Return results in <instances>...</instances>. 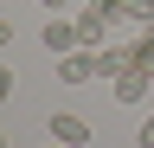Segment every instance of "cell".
Returning a JSON list of instances; mask_svg holds the SVG:
<instances>
[{
  "instance_id": "12",
  "label": "cell",
  "mask_w": 154,
  "mask_h": 148,
  "mask_svg": "<svg viewBox=\"0 0 154 148\" xmlns=\"http://www.w3.org/2000/svg\"><path fill=\"white\" fill-rule=\"evenodd\" d=\"M0 148H7V135H0Z\"/></svg>"
},
{
  "instance_id": "2",
  "label": "cell",
  "mask_w": 154,
  "mask_h": 148,
  "mask_svg": "<svg viewBox=\"0 0 154 148\" xmlns=\"http://www.w3.org/2000/svg\"><path fill=\"white\" fill-rule=\"evenodd\" d=\"M109 13L103 7H84V13H77V45H84V52H103V39H109Z\"/></svg>"
},
{
  "instance_id": "11",
  "label": "cell",
  "mask_w": 154,
  "mask_h": 148,
  "mask_svg": "<svg viewBox=\"0 0 154 148\" xmlns=\"http://www.w3.org/2000/svg\"><path fill=\"white\" fill-rule=\"evenodd\" d=\"M7 39H13V26H7V20H0V45H7Z\"/></svg>"
},
{
  "instance_id": "5",
  "label": "cell",
  "mask_w": 154,
  "mask_h": 148,
  "mask_svg": "<svg viewBox=\"0 0 154 148\" xmlns=\"http://www.w3.org/2000/svg\"><path fill=\"white\" fill-rule=\"evenodd\" d=\"M58 77H64V84H90L96 77V52H84V45L64 52V58H58Z\"/></svg>"
},
{
  "instance_id": "10",
  "label": "cell",
  "mask_w": 154,
  "mask_h": 148,
  "mask_svg": "<svg viewBox=\"0 0 154 148\" xmlns=\"http://www.w3.org/2000/svg\"><path fill=\"white\" fill-rule=\"evenodd\" d=\"M38 7H45V13H58V7H64V0H38Z\"/></svg>"
},
{
  "instance_id": "9",
  "label": "cell",
  "mask_w": 154,
  "mask_h": 148,
  "mask_svg": "<svg viewBox=\"0 0 154 148\" xmlns=\"http://www.w3.org/2000/svg\"><path fill=\"white\" fill-rule=\"evenodd\" d=\"M7 97H13V71L0 65V103H7Z\"/></svg>"
},
{
  "instance_id": "6",
  "label": "cell",
  "mask_w": 154,
  "mask_h": 148,
  "mask_svg": "<svg viewBox=\"0 0 154 148\" xmlns=\"http://www.w3.org/2000/svg\"><path fill=\"white\" fill-rule=\"evenodd\" d=\"M122 65H135V58H128V45H103V52H96V77H116Z\"/></svg>"
},
{
  "instance_id": "3",
  "label": "cell",
  "mask_w": 154,
  "mask_h": 148,
  "mask_svg": "<svg viewBox=\"0 0 154 148\" xmlns=\"http://www.w3.org/2000/svg\"><path fill=\"white\" fill-rule=\"evenodd\" d=\"M51 142H64V148H90V122L71 116V109H58V116H51Z\"/></svg>"
},
{
  "instance_id": "4",
  "label": "cell",
  "mask_w": 154,
  "mask_h": 148,
  "mask_svg": "<svg viewBox=\"0 0 154 148\" xmlns=\"http://www.w3.org/2000/svg\"><path fill=\"white\" fill-rule=\"evenodd\" d=\"M38 39H45V52H51V58H64V52H77V20H58V13H51Z\"/></svg>"
},
{
  "instance_id": "7",
  "label": "cell",
  "mask_w": 154,
  "mask_h": 148,
  "mask_svg": "<svg viewBox=\"0 0 154 148\" xmlns=\"http://www.w3.org/2000/svg\"><path fill=\"white\" fill-rule=\"evenodd\" d=\"M122 20H135V26H148V20H154V0H122Z\"/></svg>"
},
{
  "instance_id": "8",
  "label": "cell",
  "mask_w": 154,
  "mask_h": 148,
  "mask_svg": "<svg viewBox=\"0 0 154 148\" xmlns=\"http://www.w3.org/2000/svg\"><path fill=\"white\" fill-rule=\"evenodd\" d=\"M135 142H141V148H154V109L141 116V129H135Z\"/></svg>"
},
{
  "instance_id": "1",
  "label": "cell",
  "mask_w": 154,
  "mask_h": 148,
  "mask_svg": "<svg viewBox=\"0 0 154 148\" xmlns=\"http://www.w3.org/2000/svg\"><path fill=\"white\" fill-rule=\"evenodd\" d=\"M148 90H154V71H148V65H122V71L109 77V97H116V103H141Z\"/></svg>"
}]
</instances>
